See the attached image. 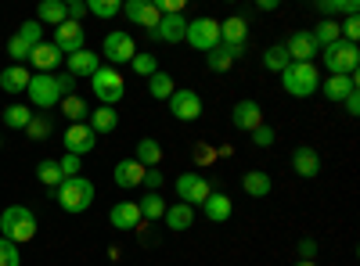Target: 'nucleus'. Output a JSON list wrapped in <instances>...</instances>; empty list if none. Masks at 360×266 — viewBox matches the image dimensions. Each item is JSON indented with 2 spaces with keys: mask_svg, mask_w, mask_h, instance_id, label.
<instances>
[{
  "mask_svg": "<svg viewBox=\"0 0 360 266\" xmlns=\"http://www.w3.org/2000/svg\"><path fill=\"white\" fill-rule=\"evenodd\" d=\"M0 238H8L11 245H25L37 238V213L29 205H8L0 213Z\"/></svg>",
  "mask_w": 360,
  "mask_h": 266,
  "instance_id": "f257e3e1",
  "label": "nucleus"
},
{
  "mask_svg": "<svg viewBox=\"0 0 360 266\" xmlns=\"http://www.w3.org/2000/svg\"><path fill=\"white\" fill-rule=\"evenodd\" d=\"M281 83H285V94H288V98H314V94L321 91L317 65H310V62H292V65L281 72Z\"/></svg>",
  "mask_w": 360,
  "mask_h": 266,
  "instance_id": "f03ea898",
  "label": "nucleus"
},
{
  "mask_svg": "<svg viewBox=\"0 0 360 266\" xmlns=\"http://www.w3.org/2000/svg\"><path fill=\"white\" fill-rule=\"evenodd\" d=\"M54 194H58V205H62L65 213H72V216L86 213L90 205H94V184H90L86 176H72V180H62V187H58Z\"/></svg>",
  "mask_w": 360,
  "mask_h": 266,
  "instance_id": "7ed1b4c3",
  "label": "nucleus"
},
{
  "mask_svg": "<svg viewBox=\"0 0 360 266\" xmlns=\"http://www.w3.org/2000/svg\"><path fill=\"white\" fill-rule=\"evenodd\" d=\"M321 58H324V69L332 76H356V65H360V51L356 44H346V40H335L321 47Z\"/></svg>",
  "mask_w": 360,
  "mask_h": 266,
  "instance_id": "20e7f679",
  "label": "nucleus"
},
{
  "mask_svg": "<svg viewBox=\"0 0 360 266\" xmlns=\"http://www.w3.org/2000/svg\"><path fill=\"white\" fill-rule=\"evenodd\" d=\"M90 91H94V98L105 108H115L119 101H123V94H127V83H123V76H119V69L101 65L94 76H90Z\"/></svg>",
  "mask_w": 360,
  "mask_h": 266,
  "instance_id": "39448f33",
  "label": "nucleus"
},
{
  "mask_svg": "<svg viewBox=\"0 0 360 266\" xmlns=\"http://www.w3.org/2000/svg\"><path fill=\"white\" fill-rule=\"evenodd\" d=\"M29 105L40 108V112H51L62 105V86H58V76L54 72H37L29 79V91H25Z\"/></svg>",
  "mask_w": 360,
  "mask_h": 266,
  "instance_id": "423d86ee",
  "label": "nucleus"
},
{
  "mask_svg": "<svg viewBox=\"0 0 360 266\" xmlns=\"http://www.w3.org/2000/svg\"><path fill=\"white\" fill-rule=\"evenodd\" d=\"M184 44H191L195 51H213V47H220V22L217 18H209V15H202V18H191L188 22V33H184Z\"/></svg>",
  "mask_w": 360,
  "mask_h": 266,
  "instance_id": "0eeeda50",
  "label": "nucleus"
},
{
  "mask_svg": "<svg viewBox=\"0 0 360 266\" xmlns=\"http://www.w3.org/2000/svg\"><path fill=\"white\" fill-rule=\"evenodd\" d=\"M101 58H108V65H127L137 58V47H134V36L123 33V29H115V33L105 36V47H101Z\"/></svg>",
  "mask_w": 360,
  "mask_h": 266,
  "instance_id": "6e6552de",
  "label": "nucleus"
},
{
  "mask_svg": "<svg viewBox=\"0 0 360 266\" xmlns=\"http://www.w3.org/2000/svg\"><path fill=\"white\" fill-rule=\"evenodd\" d=\"M169 115L180 123H195L202 115V98L195 91H188V86H176V91L169 94Z\"/></svg>",
  "mask_w": 360,
  "mask_h": 266,
  "instance_id": "1a4fd4ad",
  "label": "nucleus"
},
{
  "mask_svg": "<svg viewBox=\"0 0 360 266\" xmlns=\"http://www.w3.org/2000/svg\"><path fill=\"white\" fill-rule=\"evenodd\" d=\"M209 194H213V191H209V180H205L202 173H180L176 176V198L184 201V205H191V209H195V205H202Z\"/></svg>",
  "mask_w": 360,
  "mask_h": 266,
  "instance_id": "9d476101",
  "label": "nucleus"
},
{
  "mask_svg": "<svg viewBox=\"0 0 360 266\" xmlns=\"http://www.w3.org/2000/svg\"><path fill=\"white\" fill-rule=\"evenodd\" d=\"M281 47H285V54H288V62H310V65H314V58L321 54L317 40L310 36V29H299V33H292Z\"/></svg>",
  "mask_w": 360,
  "mask_h": 266,
  "instance_id": "9b49d317",
  "label": "nucleus"
},
{
  "mask_svg": "<svg viewBox=\"0 0 360 266\" xmlns=\"http://www.w3.org/2000/svg\"><path fill=\"white\" fill-rule=\"evenodd\" d=\"M98 147V133L90 130L86 123H69V130H65V155H90Z\"/></svg>",
  "mask_w": 360,
  "mask_h": 266,
  "instance_id": "f8f14e48",
  "label": "nucleus"
},
{
  "mask_svg": "<svg viewBox=\"0 0 360 266\" xmlns=\"http://www.w3.org/2000/svg\"><path fill=\"white\" fill-rule=\"evenodd\" d=\"M83 40H86V33H83V25L79 22H62L54 29V47L62 51V54H76V51H83Z\"/></svg>",
  "mask_w": 360,
  "mask_h": 266,
  "instance_id": "ddd939ff",
  "label": "nucleus"
},
{
  "mask_svg": "<svg viewBox=\"0 0 360 266\" xmlns=\"http://www.w3.org/2000/svg\"><path fill=\"white\" fill-rule=\"evenodd\" d=\"M184 33H188V18H184V15H162L159 25L152 29V40H162V44H184Z\"/></svg>",
  "mask_w": 360,
  "mask_h": 266,
  "instance_id": "4468645a",
  "label": "nucleus"
},
{
  "mask_svg": "<svg viewBox=\"0 0 360 266\" xmlns=\"http://www.w3.org/2000/svg\"><path fill=\"white\" fill-rule=\"evenodd\" d=\"M231 123H234V130H245V133H252V130H259L263 126V112H259V105L256 101H238L234 108H231Z\"/></svg>",
  "mask_w": 360,
  "mask_h": 266,
  "instance_id": "2eb2a0df",
  "label": "nucleus"
},
{
  "mask_svg": "<svg viewBox=\"0 0 360 266\" xmlns=\"http://www.w3.org/2000/svg\"><path fill=\"white\" fill-rule=\"evenodd\" d=\"M292 169H295V176H303V180H314V176L321 173V155L310 144H299L292 152Z\"/></svg>",
  "mask_w": 360,
  "mask_h": 266,
  "instance_id": "dca6fc26",
  "label": "nucleus"
},
{
  "mask_svg": "<svg viewBox=\"0 0 360 266\" xmlns=\"http://www.w3.org/2000/svg\"><path fill=\"white\" fill-rule=\"evenodd\" d=\"M108 223H112L115 230H137V223H141V205H137V201H115L112 213H108Z\"/></svg>",
  "mask_w": 360,
  "mask_h": 266,
  "instance_id": "f3484780",
  "label": "nucleus"
},
{
  "mask_svg": "<svg viewBox=\"0 0 360 266\" xmlns=\"http://www.w3.org/2000/svg\"><path fill=\"white\" fill-rule=\"evenodd\" d=\"M112 180H115V187H123V191L141 187V180H144V166H141V162H134V159L115 162V169H112Z\"/></svg>",
  "mask_w": 360,
  "mask_h": 266,
  "instance_id": "a211bd4d",
  "label": "nucleus"
},
{
  "mask_svg": "<svg viewBox=\"0 0 360 266\" xmlns=\"http://www.w3.org/2000/svg\"><path fill=\"white\" fill-rule=\"evenodd\" d=\"M245 36H249V22H245L242 15L220 22V44H224V47H242V51H245Z\"/></svg>",
  "mask_w": 360,
  "mask_h": 266,
  "instance_id": "6ab92c4d",
  "label": "nucleus"
},
{
  "mask_svg": "<svg viewBox=\"0 0 360 266\" xmlns=\"http://www.w3.org/2000/svg\"><path fill=\"white\" fill-rule=\"evenodd\" d=\"M356 91V76H328L324 83H321V94L328 98V101H346L349 94Z\"/></svg>",
  "mask_w": 360,
  "mask_h": 266,
  "instance_id": "aec40b11",
  "label": "nucleus"
},
{
  "mask_svg": "<svg viewBox=\"0 0 360 266\" xmlns=\"http://www.w3.org/2000/svg\"><path fill=\"white\" fill-rule=\"evenodd\" d=\"M29 79H33V72H29L25 65H8L4 72H0V91L25 94V91H29Z\"/></svg>",
  "mask_w": 360,
  "mask_h": 266,
  "instance_id": "412c9836",
  "label": "nucleus"
},
{
  "mask_svg": "<svg viewBox=\"0 0 360 266\" xmlns=\"http://www.w3.org/2000/svg\"><path fill=\"white\" fill-rule=\"evenodd\" d=\"M98 69H101V58H98L94 51H86V47H83V51L69 54V76H76V79H79V76H86V79H90Z\"/></svg>",
  "mask_w": 360,
  "mask_h": 266,
  "instance_id": "4be33fe9",
  "label": "nucleus"
},
{
  "mask_svg": "<svg viewBox=\"0 0 360 266\" xmlns=\"http://www.w3.org/2000/svg\"><path fill=\"white\" fill-rule=\"evenodd\" d=\"M231 198L224 194V191H213L205 201H202V213H205V220H213V223H224V220H231Z\"/></svg>",
  "mask_w": 360,
  "mask_h": 266,
  "instance_id": "5701e85b",
  "label": "nucleus"
},
{
  "mask_svg": "<svg viewBox=\"0 0 360 266\" xmlns=\"http://www.w3.org/2000/svg\"><path fill=\"white\" fill-rule=\"evenodd\" d=\"M242 191H245L249 198H266L270 191H274V180H270V173L252 169V173H245V176H242Z\"/></svg>",
  "mask_w": 360,
  "mask_h": 266,
  "instance_id": "b1692460",
  "label": "nucleus"
},
{
  "mask_svg": "<svg viewBox=\"0 0 360 266\" xmlns=\"http://www.w3.org/2000/svg\"><path fill=\"white\" fill-rule=\"evenodd\" d=\"M29 62L37 65V72H54L58 65H62V51H58L54 44H40L33 54H29Z\"/></svg>",
  "mask_w": 360,
  "mask_h": 266,
  "instance_id": "393cba45",
  "label": "nucleus"
},
{
  "mask_svg": "<svg viewBox=\"0 0 360 266\" xmlns=\"http://www.w3.org/2000/svg\"><path fill=\"white\" fill-rule=\"evenodd\" d=\"M234 58H242V47H213L209 51V58H205V65H209V72H227L231 65H234Z\"/></svg>",
  "mask_w": 360,
  "mask_h": 266,
  "instance_id": "a878e982",
  "label": "nucleus"
},
{
  "mask_svg": "<svg viewBox=\"0 0 360 266\" xmlns=\"http://www.w3.org/2000/svg\"><path fill=\"white\" fill-rule=\"evenodd\" d=\"M37 22H40V25H51V29H58L62 22H69V15H65V4H62V0H44V4L37 8Z\"/></svg>",
  "mask_w": 360,
  "mask_h": 266,
  "instance_id": "bb28decb",
  "label": "nucleus"
},
{
  "mask_svg": "<svg viewBox=\"0 0 360 266\" xmlns=\"http://www.w3.org/2000/svg\"><path fill=\"white\" fill-rule=\"evenodd\" d=\"M134 162H141L144 169H155V166L162 162V144L152 140V137L137 140V155H134Z\"/></svg>",
  "mask_w": 360,
  "mask_h": 266,
  "instance_id": "cd10ccee",
  "label": "nucleus"
},
{
  "mask_svg": "<svg viewBox=\"0 0 360 266\" xmlns=\"http://www.w3.org/2000/svg\"><path fill=\"white\" fill-rule=\"evenodd\" d=\"M162 220H166L169 230H188L195 223V209H191V205H184V201H176V205H169V209H166Z\"/></svg>",
  "mask_w": 360,
  "mask_h": 266,
  "instance_id": "c85d7f7f",
  "label": "nucleus"
},
{
  "mask_svg": "<svg viewBox=\"0 0 360 266\" xmlns=\"http://www.w3.org/2000/svg\"><path fill=\"white\" fill-rule=\"evenodd\" d=\"M137 205H141V220H162L166 216V198L159 191H148Z\"/></svg>",
  "mask_w": 360,
  "mask_h": 266,
  "instance_id": "c756f323",
  "label": "nucleus"
},
{
  "mask_svg": "<svg viewBox=\"0 0 360 266\" xmlns=\"http://www.w3.org/2000/svg\"><path fill=\"white\" fill-rule=\"evenodd\" d=\"M94 133H112L115 126H119V115H115V108H98V112H90V123H86Z\"/></svg>",
  "mask_w": 360,
  "mask_h": 266,
  "instance_id": "7c9ffc66",
  "label": "nucleus"
},
{
  "mask_svg": "<svg viewBox=\"0 0 360 266\" xmlns=\"http://www.w3.org/2000/svg\"><path fill=\"white\" fill-rule=\"evenodd\" d=\"M15 40L18 44H25L29 51H37L40 44H44V25L37 22V18H29V22H22V29L15 33Z\"/></svg>",
  "mask_w": 360,
  "mask_h": 266,
  "instance_id": "2f4dec72",
  "label": "nucleus"
},
{
  "mask_svg": "<svg viewBox=\"0 0 360 266\" xmlns=\"http://www.w3.org/2000/svg\"><path fill=\"white\" fill-rule=\"evenodd\" d=\"M310 36L317 40V47H328V44L342 40V36H339V22H335V18H321V22H317V29H310Z\"/></svg>",
  "mask_w": 360,
  "mask_h": 266,
  "instance_id": "473e14b6",
  "label": "nucleus"
},
{
  "mask_svg": "<svg viewBox=\"0 0 360 266\" xmlns=\"http://www.w3.org/2000/svg\"><path fill=\"white\" fill-rule=\"evenodd\" d=\"M37 176H40V184L44 187H62V180H65V176H62V166H58L54 159H44L40 166H37Z\"/></svg>",
  "mask_w": 360,
  "mask_h": 266,
  "instance_id": "72a5a7b5",
  "label": "nucleus"
},
{
  "mask_svg": "<svg viewBox=\"0 0 360 266\" xmlns=\"http://www.w3.org/2000/svg\"><path fill=\"white\" fill-rule=\"evenodd\" d=\"M176 91L173 86V79H169V72H155L152 79H148V94H152L155 101H169V94Z\"/></svg>",
  "mask_w": 360,
  "mask_h": 266,
  "instance_id": "f704fd0d",
  "label": "nucleus"
},
{
  "mask_svg": "<svg viewBox=\"0 0 360 266\" xmlns=\"http://www.w3.org/2000/svg\"><path fill=\"white\" fill-rule=\"evenodd\" d=\"M292 62H288V54H285V47L281 44H274V47H266L263 51V69H270V72H285Z\"/></svg>",
  "mask_w": 360,
  "mask_h": 266,
  "instance_id": "c9c22d12",
  "label": "nucleus"
},
{
  "mask_svg": "<svg viewBox=\"0 0 360 266\" xmlns=\"http://www.w3.org/2000/svg\"><path fill=\"white\" fill-rule=\"evenodd\" d=\"M62 112H65L69 123H86V115H90V108H86V101H83L79 94L65 98V101H62Z\"/></svg>",
  "mask_w": 360,
  "mask_h": 266,
  "instance_id": "e433bc0d",
  "label": "nucleus"
},
{
  "mask_svg": "<svg viewBox=\"0 0 360 266\" xmlns=\"http://www.w3.org/2000/svg\"><path fill=\"white\" fill-rule=\"evenodd\" d=\"M29 119H33V112H29L25 105H11V108H4V126H11V130H25Z\"/></svg>",
  "mask_w": 360,
  "mask_h": 266,
  "instance_id": "4c0bfd02",
  "label": "nucleus"
},
{
  "mask_svg": "<svg viewBox=\"0 0 360 266\" xmlns=\"http://www.w3.org/2000/svg\"><path fill=\"white\" fill-rule=\"evenodd\" d=\"M86 11L98 15V18H115L119 11H123V4H119V0H90Z\"/></svg>",
  "mask_w": 360,
  "mask_h": 266,
  "instance_id": "58836bf2",
  "label": "nucleus"
},
{
  "mask_svg": "<svg viewBox=\"0 0 360 266\" xmlns=\"http://www.w3.org/2000/svg\"><path fill=\"white\" fill-rule=\"evenodd\" d=\"M130 65H134L137 76H148V79H152V76L159 72V58H155V54H137Z\"/></svg>",
  "mask_w": 360,
  "mask_h": 266,
  "instance_id": "ea45409f",
  "label": "nucleus"
},
{
  "mask_svg": "<svg viewBox=\"0 0 360 266\" xmlns=\"http://www.w3.org/2000/svg\"><path fill=\"white\" fill-rule=\"evenodd\" d=\"M25 133L33 137V140L51 137V115H33V119H29V126H25Z\"/></svg>",
  "mask_w": 360,
  "mask_h": 266,
  "instance_id": "a19ab883",
  "label": "nucleus"
},
{
  "mask_svg": "<svg viewBox=\"0 0 360 266\" xmlns=\"http://www.w3.org/2000/svg\"><path fill=\"white\" fill-rule=\"evenodd\" d=\"M159 8H155V0H144V4H141V18H137V25H144L148 29V33H152V29L159 25Z\"/></svg>",
  "mask_w": 360,
  "mask_h": 266,
  "instance_id": "79ce46f5",
  "label": "nucleus"
},
{
  "mask_svg": "<svg viewBox=\"0 0 360 266\" xmlns=\"http://www.w3.org/2000/svg\"><path fill=\"white\" fill-rule=\"evenodd\" d=\"M0 266H22V252L8 238H0Z\"/></svg>",
  "mask_w": 360,
  "mask_h": 266,
  "instance_id": "37998d69",
  "label": "nucleus"
},
{
  "mask_svg": "<svg viewBox=\"0 0 360 266\" xmlns=\"http://www.w3.org/2000/svg\"><path fill=\"white\" fill-rule=\"evenodd\" d=\"M58 166H62V176H65V180H72V176H79V173H83V166H79V155H65V159L58 162Z\"/></svg>",
  "mask_w": 360,
  "mask_h": 266,
  "instance_id": "c03bdc74",
  "label": "nucleus"
},
{
  "mask_svg": "<svg viewBox=\"0 0 360 266\" xmlns=\"http://www.w3.org/2000/svg\"><path fill=\"white\" fill-rule=\"evenodd\" d=\"M54 76H58V86H62V101H65V98H72L79 79H76V76H69V72H54Z\"/></svg>",
  "mask_w": 360,
  "mask_h": 266,
  "instance_id": "a18cd8bd",
  "label": "nucleus"
},
{
  "mask_svg": "<svg viewBox=\"0 0 360 266\" xmlns=\"http://www.w3.org/2000/svg\"><path fill=\"white\" fill-rule=\"evenodd\" d=\"M252 144H256V147H270V144H274V130H270V126L252 130Z\"/></svg>",
  "mask_w": 360,
  "mask_h": 266,
  "instance_id": "49530a36",
  "label": "nucleus"
},
{
  "mask_svg": "<svg viewBox=\"0 0 360 266\" xmlns=\"http://www.w3.org/2000/svg\"><path fill=\"white\" fill-rule=\"evenodd\" d=\"M155 8H159V15H180L184 11V0H155Z\"/></svg>",
  "mask_w": 360,
  "mask_h": 266,
  "instance_id": "de8ad7c7",
  "label": "nucleus"
},
{
  "mask_svg": "<svg viewBox=\"0 0 360 266\" xmlns=\"http://www.w3.org/2000/svg\"><path fill=\"white\" fill-rule=\"evenodd\" d=\"M65 15H69V22H79V25H83L86 4H83V0H72V4H65Z\"/></svg>",
  "mask_w": 360,
  "mask_h": 266,
  "instance_id": "09e8293b",
  "label": "nucleus"
},
{
  "mask_svg": "<svg viewBox=\"0 0 360 266\" xmlns=\"http://www.w3.org/2000/svg\"><path fill=\"white\" fill-rule=\"evenodd\" d=\"M317 11H321L324 18H332V15H339V11H342V0H321Z\"/></svg>",
  "mask_w": 360,
  "mask_h": 266,
  "instance_id": "8fccbe9b",
  "label": "nucleus"
},
{
  "mask_svg": "<svg viewBox=\"0 0 360 266\" xmlns=\"http://www.w3.org/2000/svg\"><path fill=\"white\" fill-rule=\"evenodd\" d=\"M148 191H159L162 187V173H155V169H144V180H141Z\"/></svg>",
  "mask_w": 360,
  "mask_h": 266,
  "instance_id": "3c124183",
  "label": "nucleus"
},
{
  "mask_svg": "<svg viewBox=\"0 0 360 266\" xmlns=\"http://www.w3.org/2000/svg\"><path fill=\"white\" fill-rule=\"evenodd\" d=\"M342 105H346V112H349V115H360V86H356V91H353Z\"/></svg>",
  "mask_w": 360,
  "mask_h": 266,
  "instance_id": "603ef678",
  "label": "nucleus"
},
{
  "mask_svg": "<svg viewBox=\"0 0 360 266\" xmlns=\"http://www.w3.org/2000/svg\"><path fill=\"white\" fill-rule=\"evenodd\" d=\"M314 255H317V245L310 238H303V241H299V259H314Z\"/></svg>",
  "mask_w": 360,
  "mask_h": 266,
  "instance_id": "864d4df0",
  "label": "nucleus"
},
{
  "mask_svg": "<svg viewBox=\"0 0 360 266\" xmlns=\"http://www.w3.org/2000/svg\"><path fill=\"white\" fill-rule=\"evenodd\" d=\"M295 266H317V262H314V259H299Z\"/></svg>",
  "mask_w": 360,
  "mask_h": 266,
  "instance_id": "5fc2aeb1",
  "label": "nucleus"
},
{
  "mask_svg": "<svg viewBox=\"0 0 360 266\" xmlns=\"http://www.w3.org/2000/svg\"><path fill=\"white\" fill-rule=\"evenodd\" d=\"M0 144H4V140H0Z\"/></svg>",
  "mask_w": 360,
  "mask_h": 266,
  "instance_id": "6e6d98bb",
  "label": "nucleus"
}]
</instances>
